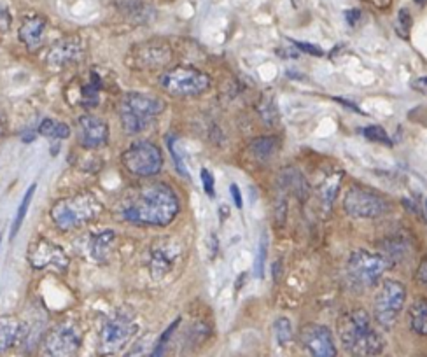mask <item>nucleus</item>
Masks as SVG:
<instances>
[{"instance_id": "13", "label": "nucleus", "mask_w": 427, "mask_h": 357, "mask_svg": "<svg viewBox=\"0 0 427 357\" xmlns=\"http://www.w3.org/2000/svg\"><path fill=\"white\" fill-rule=\"evenodd\" d=\"M300 340L312 357H336V343L331 331L323 324H305L300 331Z\"/></svg>"}, {"instance_id": "18", "label": "nucleus", "mask_w": 427, "mask_h": 357, "mask_svg": "<svg viewBox=\"0 0 427 357\" xmlns=\"http://www.w3.org/2000/svg\"><path fill=\"white\" fill-rule=\"evenodd\" d=\"M46 27H48V21H46L44 16L41 15H32L26 16L25 19L19 25L18 37L23 44L28 49H35L41 46L42 37L46 34Z\"/></svg>"}, {"instance_id": "35", "label": "nucleus", "mask_w": 427, "mask_h": 357, "mask_svg": "<svg viewBox=\"0 0 427 357\" xmlns=\"http://www.w3.org/2000/svg\"><path fill=\"white\" fill-rule=\"evenodd\" d=\"M397 21H399V25H401L403 35H405V37H408V30H410V27H412V16H410L408 9H401V11H399Z\"/></svg>"}, {"instance_id": "32", "label": "nucleus", "mask_w": 427, "mask_h": 357, "mask_svg": "<svg viewBox=\"0 0 427 357\" xmlns=\"http://www.w3.org/2000/svg\"><path fill=\"white\" fill-rule=\"evenodd\" d=\"M175 142H177V137L169 135V149H170V155H172V158H173V163H175V168L179 170L180 175H184L186 179H189V173H188V170H186V165H184V162L180 160V156L177 155Z\"/></svg>"}, {"instance_id": "16", "label": "nucleus", "mask_w": 427, "mask_h": 357, "mask_svg": "<svg viewBox=\"0 0 427 357\" xmlns=\"http://www.w3.org/2000/svg\"><path fill=\"white\" fill-rule=\"evenodd\" d=\"M177 247H173L170 242H160L151 249L149 261H147V268L153 278H162L169 273L173 268V263L177 260Z\"/></svg>"}, {"instance_id": "29", "label": "nucleus", "mask_w": 427, "mask_h": 357, "mask_svg": "<svg viewBox=\"0 0 427 357\" xmlns=\"http://www.w3.org/2000/svg\"><path fill=\"white\" fill-rule=\"evenodd\" d=\"M266 256H268V237H266V235H263L261 240H259L258 254H256V261H254V273L258 278L265 277Z\"/></svg>"}, {"instance_id": "17", "label": "nucleus", "mask_w": 427, "mask_h": 357, "mask_svg": "<svg viewBox=\"0 0 427 357\" xmlns=\"http://www.w3.org/2000/svg\"><path fill=\"white\" fill-rule=\"evenodd\" d=\"M28 335L26 324L15 316L0 317V356L23 342Z\"/></svg>"}, {"instance_id": "37", "label": "nucleus", "mask_w": 427, "mask_h": 357, "mask_svg": "<svg viewBox=\"0 0 427 357\" xmlns=\"http://www.w3.org/2000/svg\"><path fill=\"white\" fill-rule=\"evenodd\" d=\"M412 88L417 91V93L427 97V75H422V77H417V79H413Z\"/></svg>"}, {"instance_id": "9", "label": "nucleus", "mask_w": 427, "mask_h": 357, "mask_svg": "<svg viewBox=\"0 0 427 357\" xmlns=\"http://www.w3.org/2000/svg\"><path fill=\"white\" fill-rule=\"evenodd\" d=\"M406 301V289L401 282L396 280H383L379 293L375 296V320L386 329L396 326L397 319L401 316L403 307Z\"/></svg>"}, {"instance_id": "20", "label": "nucleus", "mask_w": 427, "mask_h": 357, "mask_svg": "<svg viewBox=\"0 0 427 357\" xmlns=\"http://www.w3.org/2000/svg\"><path fill=\"white\" fill-rule=\"evenodd\" d=\"M114 244H116V231L113 229H104L100 233H95L90 240L91 258L97 263H109Z\"/></svg>"}, {"instance_id": "28", "label": "nucleus", "mask_w": 427, "mask_h": 357, "mask_svg": "<svg viewBox=\"0 0 427 357\" xmlns=\"http://www.w3.org/2000/svg\"><path fill=\"white\" fill-rule=\"evenodd\" d=\"M275 336H277L278 345L285 347L287 343H291L292 326L287 317H278V319L275 320Z\"/></svg>"}, {"instance_id": "10", "label": "nucleus", "mask_w": 427, "mask_h": 357, "mask_svg": "<svg viewBox=\"0 0 427 357\" xmlns=\"http://www.w3.org/2000/svg\"><path fill=\"white\" fill-rule=\"evenodd\" d=\"M389 268V260L380 252H371L366 249H357L350 254L349 275L357 286L371 287L380 280Z\"/></svg>"}, {"instance_id": "19", "label": "nucleus", "mask_w": 427, "mask_h": 357, "mask_svg": "<svg viewBox=\"0 0 427 357\" xmlns=\"http://www.w3.org/2000/svg\"><path fill=\"white\" fill-rule=\"evenodd\" d=\"M281 186L285 189L287 193H291L294 198H298L300 202H305V200L310 196V186H308L307 179H305L303 173L300 172L294 166H287L281 172Z\"/></svg>"}, {"instance_id": "2", "label": "nucleus", "mask_w": 427, "mask_h": 357, "mask_svg": "<svg viewBox=\"0 0 427 357\" xmlns=\"http://www.w3.org/2000/svg\"><path fill=\"white\" fill-rule=\"evenodd\" d=\"M338 336L345 350L354 357H379L386 349L382 335L373 327L366 310L356 309L338 320Z\"/></svg>"}, {"instance_id": "43", "label": "nucleus", "mask_w": 427, "mask_h": 357, "mask_svg": "<svg viewBox=\"0 0 427 357\" xmlns=\"http://www.w3.org/2000/svg\"><path fill=\"white\" fill-rule=\"evenodd\" d=\"M426 211H427V202H426Z\"/></svg>"}, {"instance_id": "23", "label": "nucleus", "mask_w": 427, "mask_h": 357, "mask_svg": "<svg viewBox=\"0 0 427 357\" xmlns=\"http://www.w3.org/2000/svg\"><path fill=\"white\" fill-rule=\"evenodd\" d=\"M39 135L46 137L49 140H65L70 137V126L64 121L53 119V117H44L39 123Z\"/></svg>"}, {"instance_id": "26", "label": "nucleus", "mask_w": 427, "mask_h": 357, "mask_svg": "<svg viewBox=\"0 0 427 357\" xmlns=\"http://www.w3.org/2000/svg\"><path fill=\"white\" fill-rule=\"evenodd\" d=\"M179 324H180V317H177V319L173 320V322L170 324L165 331H163L162 336H160V338L156 340V343H154V349L151 350L149 357H167V354H169L170 338H172V335L175 333Z\"/></svg>"}, {"instance_id": "14", "label": "nucleus", "mask_w": 427, "mask_h": 357, "mask_svg": "<svg viewBox=\"0 0 427 357\" xmlns=\"http://www.w3.org/2000/svg\"><path fill=\"white\" fill-rule=\"evenodd\" d=\"M109 124L95 114H83L77 119V140L84 149H100L109 142Z\"/></svg>"}, {"instance_id": "4", "label": "nucleus", "mask_w": 427, "mask_h": 357, "mask_svg": "<svg viewBox=\"0 0 427 357\" xmlns=\"http://www.w3.org/2000/svg\"><path fill=\"white\" fill-rule=\"evenodd\" d=\"M139 333V322H137L133 312L128 309H120L105 320L98 335L97 352L102 357H111L120 354L128 347V343L135 338Z\"/></svg>"}, {"instance_id": "21", "label": "nucleus", "mask_w": 427, "mask_h": 357, "mask_svg": "<svg viewBox=\"0 0 427 357\" xmlns=\"http://www.w3.org/2000/svg\"><path fill=\"white\" fill-rule=\"evenodd\" d=\"M410 327L419 336H427V298H415L408 310Z\"/></svg>"}, {"instance_id": "25", "label": "nucleus", "mask_w": 427, "mask_h": 357, "mask_svg": "<svg viewBox=\"0 0 427 357\" xmlns=\"http://www.w3.org/2000/svg\"><path fill=\"white\" fill-rule=\"evenodd\" d=\"M380 247H382L383 256L389 260V263H392V261H403L410 251V245L406 244L403 238H389V240L382 242Z\"/></svg>"}, {"instance_id": "6", "label": "nucleus", "mask_w": 427, "mask_h": 357, "mask_svg": "<svg viewBox=\"0 0 427 357\" xmlns=\"http://www.w3.org/2000/svg\"><path fill=\"white\" fill-rule=\"evenodd\" d=\"M83 347V331L74 320H64L46 333L41 357H77Z\"/></svg>"}, {"instance_id": "34", "label": "nucleus", "mask_w": 427, "mask_h": 357, "mask_svg": "<svg viewBox=\"0 0 427 357\" xmlns=\"http://www.w3.org/2000/svg\"><path fill=\"white\" fill-rule=\"evenodd\" d=\"M291 42L294 46H296V48L300 49V51H303V53H307V55H312V57H323V55H324L323 49L319 48V46H315V44H308V42L294 41V39H291Z\"/></svg>"}, {"instance_id": "5", "label": "nucleus", "mask_w": 427, "mask_h": 357, "mask_svg": "<svg viewBox=\"0 0 427 357\" xmlns=\"http://www.w3.org/2000/svg\"><path fill=\"white\" fill-rule=\"evenodd\" d=\"M163 110H165V102L162 98L131 91L124 95L120 104L121 126L126 133H140Z\"/></svg>"}, {"instance_id": "24", "label": "nucleus", "mask_w": 427, "mask_h": 357, "mask_svg": "<svg viewBox=\"0 0 427 357\" xmlns=\"http://www.w3.org/2000/svg\"><path fill=\"white\" fill-rule=\"evenodd\" d=\"M35 191H37V184H35V182H34V184H30V188L26 189L25 195H23V198H21V202H19L18 211H16L15 219H12L11 233H9V238H11V240H15V237L19 233V229H21L23 221H25L26 214H28V209H30L32 200H34Z\"/></svg>"}, {"instance_id": "41", "label": "nucleus", "mask_w": 427, "mask_h": 357, "mask_svg": "<svg viewBox=\"0 0 427 357\" xmlns=\"http://www.w3.org/2000/svg\"><path fill=\"white\" fill-rule=\"evenodd\" d=\"M345 18H347V21H349L350 25L354 27V25L357 23V19L361 18V12L357 11V9H349V11L345 12Z\"/></svg>"}, {"instance_id": "38", "label": "nucleus", "mask_w": 427, "mask_h": 357, "mask_svg": "<svg viewBox=\"0 0 427 357\" xmlns=\"http://www.w3.org/2000/svg\"><path fill=\"white\" fill-rule=\"evenodd\" d=\"M11 23L12 18L8 9L0 8V32H8L9 28H11Z\"/></svg>"}, {"instance_id": "33", "label": "nucleus", "mask_w": 427, "mask_h": 357, "mask_svg": "<svg viewBox=\"0 0 427 357\" xmlns=\"http://www.w3.org/2000/svg\"><path fill=\"white\" fill-rule=\"evenodd\" d=\"M200 177H202L203 191L207 193V196L213 198V196H216V184H213V175L207 168H202V173H200Z\"/></svg>"}, {"instance_id": "40", "label": "nucleus", "mask_w": 427, "mask_h": 357, "mask_svg": "<svg viewBox=\"0 0 427 357\" xmlns=\"http://www.w3.org/2000/svg\"><path fill=\"white\" fill-rule=\"evenodd\" d=\"M229 193H231V198H233V202H235V207L236 209L244 207V200H242V193H240L238 186L236 184L229 186Z\"/></svg>"}, {"instance_id": "1", "label": "nucleus", "mask_w": 427, "mask_h": 357, "mask_svg": "<svg viewBox=\"0 0 427 357\" xmlns=\"http://www.w3.org/2000/svg\"><path fill=\"white\" fill-rule=\"evenodd\" d=\"M180 211L175 191L163 182H151L137 189L121 203L120 214L139 226H169Z\"/></svg>"}, {"instance_id": "7", "label": "nucleus", "mask_w": 427, "mask_h": 357, "mask_svg": "<svg viewBox=\"0 0 427 357\" xmlns=\"http://www.w3.org/2000/svg\"><path fill=\"white\" fill-rule=\"evenodd\" d=\"M123 166L135 177H153L162 172L163 153L156 144L149 140H139L124 149L121 156Z\"/></svg>"}, {"instance_id": "22", "label": "nucleus", "mask_w": 427, "mask_h": 357, "mask_svg": "<svg viewBox=\"0 0 427 357\" xmlns=\"http://www.w3.org/2000/svg\"><path fill=\"white\" fill-rule=\"evenodd\" d=\"M278 146H281V144H278V139L275 135H261L256 137L254 140H251V144H249V153H251L256 160L265 162V160L272 158V156L277 153Z\"/></svg>"}, {"instance_id": "8", "label": "nucleus", "mask_w": 427, "mask_h": 357, "mask_svg": "<svg viewBox=\"0 0 427 357\" xmlns=\"http://www.w3.org/2000/svg\"><path fill=\"white\" fill-rule=\"evenodd\" d=\"M160 86L173 97H198L210 88V77L193 67H175L160 77Z\"/></svg>"}, {"instance_id": "15", "label": "nucleus", "mask_w": 427, "mask_h": 357, "mask_svg": "<svg viewBox=\"0 0 427 357\" xmlns=\"http://www.w3.org/2000/svg\"><path fill=\"white\" fill-rule=\"evenodd\" d=\"M83 55V41L79 37H64L49 48L46 64L51 68H65Z\"/></svg>"}, {"instance_id": "12", "label": "nucleus", "mask_w": 427, "mask_h": 357, "mask_svg": "<svg viewBox=\"0 0 427 357\" xmlns=\"http://www.w3.org/2000/svg\"><path fill=\"white\" fill-rule=\"evenodd\" d=\"M26 260L35 270H51L58 271V273L67 270L68 264H70L68 254L64 251V247L44 237L35 238L28 245Z\"/></svg>"}, {"instance_id": "42", "label": "nucleus", "mask_w": 427, "mask_h": 357, "mask_svg": "<svg viewBox=\"0 0 427 357\" xmlns=\"http://www.w3.org/2000/svg\"><path fill=\"white\" fill-rule=\"evenodd\" d=\"M417 4H427V0H415Z\"/></svg>"}, {"instance_id": "44", "label": "nucleus", "mask_w": 427, "mask_h": 357, "mask_svg": "<svg viewBox=\"0 0 427 357\" xmlns=\"http://www.w3.org/2000/svg\"><path fill=\"white\" fill-rule=\"evenodd\" d=\"M0 244H2V242H0Z\"/></svg>"}, {"instance_id": "36", "label": "nucleus", "mask_w": 427, "mask_h": 357, "mask_svg": "<svg viewBox=\"0 0 427 357\" xmlns=\"http://www.w3.org/2000/svg\"><path fill=\"white\" fill-rule=\"evenodd\" d=\"M415 278L420 286L427 287V258H424L419 263V268H417L415 271Z\"/></svg>"}, {"instance_id": "3", "label": "nucleus", "mask_w": 427, "mask_h": 357, "mask_svg": "<svg viewBox=\"0 0 427 357\" xmlns=\"http://www.w3.org/2000/svg\"><path fill=\"white\" fill-rule=\"evenodd\" d=\"M104 211L100 200L91 191H79L53 203L49 215L60 231H72L95 221Z\"/></svg>"}, {"instance_id": "30", "label": "nucleus", "mask_w": 427, "mask_h": 357, "mask_svg": "<svg viewBox=\"0 0 427 357\" xmlns=\"http://www.w3.org/2000/svg\"><path fill=\"white\" fill-rule=\"evenodd\" d=\"M363 133L368 140H373V142H380V144H390L389 135H387V132L382 128V126L371 124V126H366V128L363 130Z\"/></svg>"}, {"instance_id": "31", "label": "nucleus", "mask_w": 427, "mask_h": 357, "mask_svg": "<svg viewBox=\"0 0 427 357\" xmlns=\"http://www.w3.org/2000/svg\"><path fill=\"white\" fill-rule=\"evenodd\" d=\"M338 189H340V175H331L328 177L326 186L323 188V198L326 202V205L333 203L334 196H336Z\"/></svg>"}, {"instance_id": "39", "label": "nucleus", "mask_w": 427, "mask_h": 357, "mask_svg": "<svg viewBox=\"0 0 427 357\" xmlns=\"http://www.w3.org/2000/svg\"><path fill=\"white\" fill-rule=\"evenodd\" d=\"M8 133H9L8 114H6L4 110H0V142L8 137Z\"/></svg>"}, {"instance_id": "27", "label": "nucleus", "mask_w": 427, "mask_h": 357, "mask_svg": "<svg viewBox=\"0 0 427 357\" xmlns=\"http://www.w3.org/2000/svg\"><path fill=\"white\" fill-rule=\"evenodd\" d=\"M102 88V81L95 72H91V81L83 88V106H97L98 104V91Z\"/></svg>"}, {"instance_id": "11", "label": "nucleus", "mask_w": 427, "mask_h": 357, "mask_svg": "<svg viewBox=\"0 0 427 357\" xmlns=\"http://www.w3.org/2000/svg\"><path fill=\"white\" fill-rule=\"evenodd\" d=\"M343 211L356 219H379L389 212V202L370 189L352 186L345 195Z\"/></svg>"}]
</instances>
